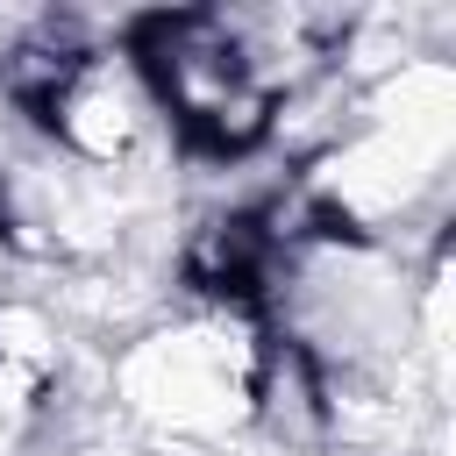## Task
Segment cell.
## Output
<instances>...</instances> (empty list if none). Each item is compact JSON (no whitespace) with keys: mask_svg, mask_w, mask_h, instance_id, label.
Masks as SVG:
<instances>
[{"mask_svg":"<svg viewBox=\"0 0 456 456\" xmlns=\"http://www.w3.org/2000/svg\"><path fill=\"white\" fill-rule=\"evenodd\" d=\"M142 71L178 128L207 150H249L271 128V78L228 14H171L150 21Z\"/></svg>","mask_w":456,"mask_h":456,"instance_id":"6da1fadb","label":"cell"},{"mask_svg":"<svg viewBox=\"0 0 456 456\" xmlns=\"http://www.w3.org/2000/svg\"><path fill=\"white\" fill-rule=\"evenodd\" d=\"M50 114V128L78 150V157H93V164H107V157H121L135 135H142V93L128 86V78H114L100 57L43 107Z\"/></svg>","mask_w":456,"mask_h":456,"instance_id":"7a4b0ae2","label":"cell"},{"mask_svg":"<svg viewBox=\"0 0 456 456\" xmlns=\"http://www.w3.org/2000/svg\"><path fill=\"white\" fill-rule=\"evenodd\" d=\"M264 271V235L256 221H214L200 242H192V278L207 292H249Z\"/></svg>","mask_w":456,"mask_h":456,"instance_id":"3957f363","label":"cell"}]
</instances>
